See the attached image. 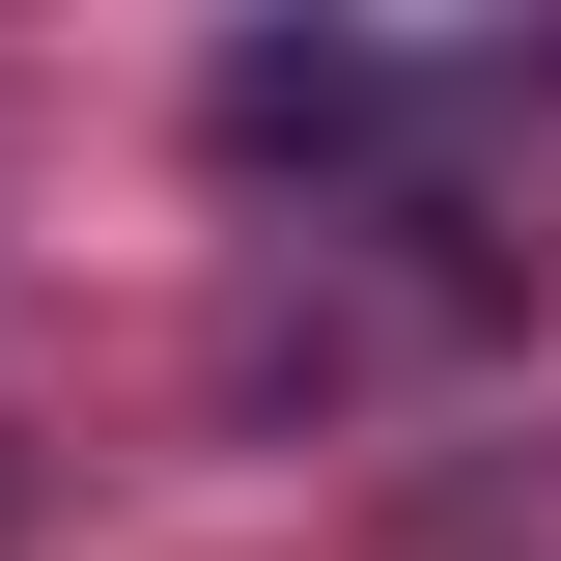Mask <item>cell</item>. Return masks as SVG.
Wrapping results in <instances>:
<instances>
[]
</instances>
